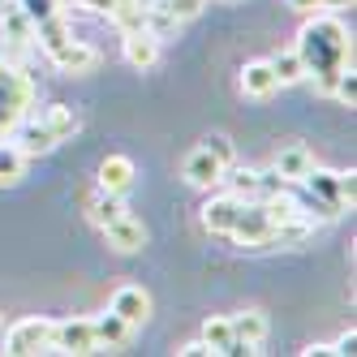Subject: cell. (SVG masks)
Segmentation results:
<instances>
[{
  "label": "cell",
  "mask_w": 357,
  "mask_h": 357,
  "mask_svg": "<svg viewBox=\"0 0 357 357\" xmlns=\"http://www.w3.org/2000/svg\"><path fill=\"white\" fill-rule=\"evenodd\" d=\"M134 176H138V168H134V160L130 155H108L104 164H99V190H108V194H125L134 185Z\"/></svg>",
  "instance_id": "obj_17"
},
{
  "label": "cell",
  "mask_w": 357,
  "mask_h": 357,
  "mask_svg": "<svg viewBox=\"0 0 357 357\" xmlns=\"http://www.w3.org/2000/svg\"><path fill=\"white\" fill-rule=\"evenodd\" d=\"M176 353H181V357H207L211 349L202 344V340H190V344H181V349H176Z\"/></svg>",
  "instance_id": "obj_31"
},
{
  "label": "cell",
  "mask_w": 357,
  "mask_h": 357,
  "mask_svg": "<svg viewBox=\"0 0 357 357\" xmlns=\"http://www.w3.org/2000/svg\"><path fill=\"white\" fill-rule=\"evenodd\" d=\"M271 73H275L280 86L301 82V78H305V65H301V56H297V47H289V52H275V56H271Z\"/></svg>",
  "instance_id": "obj_24"
},
{
  "label": "cell",
  "mask_w": 357,
  "mask_h": 357,
  "mask_svg": "<svg viewBox=\"0 0 357 357\" xmlns=\"http://www.w3.org/2000/svg\"><path fill=\"white\" fill-rule=\"evenodd\" d=\"M47 56H52V65L61 73H73V78L95 73V65H99V52H95V47H86V43H78V39H65L56 52H47Z\"/></svg>",
  "instance_id": "obj_10"
},
{
  "label": "cell",
  "mask_w": 357,
  "mask_h": 357,
  "mask_svg": "<svg viewBox=\"0 0 357 357\" xmlns=\"http://www.w3.org/2000/svg\"><path fill=\"white\" fill-rule=\"evenodd\" d=\"M43 125L52 130V138H56V142H65V138L78 134V112L65 108V104H52V108L43 112Z\"/></svg>",
  "instance_id": "obj_23"
},
{
  "label": "cell",
  "mask_w": 357,
  "mask_h": 357,
  "mask_svg": "<svg viewBox=\"0 0 357 357\" xmlns=\"http://www.w3.org/2000/svg\"><path fill=\"white\" fill-rule=\"evenodd\" d=\"M52 349L56 353H73V357L99 353L95 331H91V319H61V323H52Z\"/></svg>",
  "instance_id": "obj_5"
},
{
  "label": "cell",
  "mask_w": 357,
  "mask_h": 357,
  "mask_svg": "<svg viewBox=\"0 0 357 357\" xmlns=\"http://www.w3.org/2000/svg\"><path fill=\"white\" fill-rule=\"evenodd\" d=\"M121 52H125V61H130L134 69H155L160 65V39L146 26L130 31V35H121Z\"/></svg>",
  "instance_id": "obj_11"
},
{
  "label": "cell",
  "mask_w": 357,
  "mask_h": 357,
  "mask_svg": "<svg viewBox=\"0 0 357 357\" xmlns=\"http://www.w3.org/2000/svg\"><path fill=\"white\" fill-rule=\"evenodd\" d=\"M241 207H245V198H237V194H215L207 207H202V228H207V233L228 237V233H233V224H237V215H241Z\"/></svg>",
  "instance_id": "obj_7"
},
{
  "label": "cell",
  "mask_w": 357,
  "mask_h": 357,
  "mask_svg": "<svg viewBox=\"0 0 357 357\" xmlns=\"http://www.w3.org/2000/svg\"><path fill=\"white\" fill-rule=\"evenodd\" d=\"M47 349H52V319H22L5 336V353H13V357H35Z\"/></svg>",
  "instance_id": "obj_3"
},
{
  "label": "cell",
  "mask_w": 357,
  "mask_h": 357,
  "mask_svg": "<svg viewBox=\"0 0 357 357\" xmlns=\"http://www.w3.org/2000/svg\"><path fill=\"white\" fill-rule=\"evenodd\" d=\"M185 181L190 185H198V190H211V185H220V176H224V164L211 155L207 146H198V151H190L185 155Z\"/></svg>",
  "instance_id": "obj_13"
},
{
  "label": "cell",
  "mask_w": 357,
  "mask_h": 357,
  "mask_svg": "<svg viewBox=\"0 0 357 357\" xmlns=\"http://www.w3.org/2000/svg\"><path fill=\"white\" fill-rule=\"evenodd\" d=\"M202 146H207V151H211V155H215V160H220L224 168L233 164V146H228V138H220V134H215V138H207Z\"/></svg>",
  "instance_id": "obj_28"
},
{
  "label": "cell",
  "mask_w": 357,
  "mask_h": 357,
  "mask_svg": "<svg viewBox=\"0 0 357 357\" xmlns=\"http://www.w3.org/2000/svg\"><path fill=\"white\" fill-rule=\"evenodd\" d=\"M228 323H233V340H237L245 353H254V349L267 340V331H271V323H267L263 310H241V314H233Z\"/></svg>",
  "instance_id": "obj_14"
},
{
  "label": "cell",
  "mask_w": 357,
  "mask_h": 357,
  "mask_svg": "<svg viewBox=\"0 0 357 357\" xmlns=\"http://www.w3.org/2000/svg\"><path fill=\"white\" fill-rule=\"evenodd\" d=\"M336 181H340V198H344V207H353V198H357V172H336Z\"/></svg>",
  "instance_id": "obj_29"
},
{
  "label": "cell",
  "mask_w": 357,
  "mask_h": 357,
  "mask_svg": "<svg viewBox=\"0 0 357 357\" xmlns=\"http://www.w3.org/2000/svg\"><path fill=\"white\" fill-rule=\"evenodd\" d=\"M26 176V155L13 138H0V185H17Z\"/></svg>",
  "instance_id": "obj_19"
},
{
  "label": "cell",
  "mask_w": 357,
  "mask_h": 357,
  "mask_svg": "<svg viewBox=\"0 0 357 357\" xmlns=\"http://www.w3.org/2000/svg\"><path fill=\"white\" fill-rule=\"evenodd\" d=\"M108 310H112L116 319H125L130 327H142V323L151 319V293H146L142 284H121V289L112 293V301H108Z\"/></svg>",
  "instance_id": "obj_6"
},
{
  "label": "cell",
  "mask_w": 357,
  "mask_h": 357,
  "mask_svg": "<svg viewBox=\"0 0 357 357\" xmlns=\"http://www.w3.org/2000/svg\"><path fill=\"white\" fill-rule=\"evenodd\" d=\"M9 138L22 146V155H47V151H52L56 146V138H52V130H47V125L43 121H26V116H22L17 125H13V130H9Z\"/></svg>",
  "instance_id": "obj_12"
},
{
  "label": "cell",
  "mask_w": 357,
  "mask_h": 357,
  "mask_svg": "<svg viewBox=\"0 0 357 357\" xmlns=\"http://www.w3.org/2000/svg\"><path fill=\"white\" fill-rule=\"evenodd\" d=\"M104 237H108V245L116 250V254H138L142 245H146V228H142V220L138 215H116L112 224H104Z\"/></svg>",
  "instance_id": "obj_9"
},
{
  "label": "cell",
  "mask_w": 357,
  "mask_h": 357,
  "mask_svg": "<svg viewBox=\"0 0 357 357\" xmlns=\"http://www.w3.org/2000/svg\"><path fill=\"white\" fill-rule=\"evenodd\" d=\"M275 91H280V82H275V73H271V61H245L241 65V95L267 99Z\"/></svg>",
  "instance_id": "obj_16"
},
{
  "label": "cell",
  "mask_w": 357,
  "mask_h": 357,
  "mask_svg": "<svg viewBox=\"0 0 357 357\" xmlns=\"http://www.w3.org/2000/svg\"><path fill=\"white\" fill-rule=\"evenodd\" d=\"M155 5H164L176 22H190V17L202 13V5H207V0H155Z\"/></svg>",
  "instance_id": "obj_25"
},
{
  "label": "cell",
  "mask_w": 357,
  "mask_h": 357,
  "mask_svg": "<svg viewBox=\"0 0 357 357\" xmlns=\"http://www.w3.org/2000/svg\"><path fill=\"white\" fill-rule=\"evenodd\" d=\"M31 104H35V82L22 73V65L0 56V138H9V130L26 116Z\"/></svg>",
  "instance_id": "obj_2"
},
{
  "label": "cell",
  "mask_w": 357,
  "mask_h": 357,
  "mask_svg": "<svg viewBox=\"0 0 357 357\" xmlns=\"http://www.w3.org/2000/svg\"><path fill=\"white\" fill-rule=\"evenodd\" d=\"M271 215H267V207H263V198H245V207H241V215H237V224H233V241H241V245H271Z\"/></svg>",
  "instance_id": "obj_4"
},
{
  "label": "cell",
  "mask_w": 357,
  "mask_h": 357,
  "mask_svg": "<svg viewBox=\"0 0 357 357\" xmlns=\"http://www.w3.org/2000/svg\"><path fill=\"white\" fill-rule=\"evenodd\" d=\"M323 353H331V344H310L305 349V357H323Z\"/></svg>",
  "instance_id": "obj_33"
},
{
  "label": "cell",
  "mask_w": 357,
  "mask_h": 357,
  "mask_svg": "<svg viewBox=\"0 0 357 357\" xmlns=\"http://www.w3.org/2000/svg\"><path fill=\"white\" fill-rule=\"evenodd\" d=\"M17 5H22V13H26L31 22H43V17H52V13L65 9L61 0H17Z\"/></svg>",
  "instance_id": "obj_26"
},
{
  "label": "cell",
  "mask_w": 357,
  "mask_h": 357,
  "mask_svg": "<svg viewBox=\"0 0 357 357\" xmlns=\"http://www.w3.org/2000/svg\"><path fill=\"white\" fill-rule=\"evenodd\" d=\"M331 95L340 99V104H357V78H353V65L349 69H340V78H336V86H331Z\"/></svg>",
  "instance_id": "obj_27"
},
{
  "label": "cell",
  "mask_w": 357,
  "mask_h": 357,
  "mask_svg": "<svg viewBox=\"0 0 357 357\" xmlns=\"http://www.w3.org/2000/svg\"><path fill=\"white\" fill-rule=\"evenodd\" d=\"M0 35L9 39V47H13V56H22L26 47L35 43V22L22 13V5L17 0H9L5 9H0Z\"/></svg>",
  "instance_id": "obj_8"
},
{
  "label": "cell",
  "mask_w": 357,
  "mask_h": 357,
  "mask_svg": "<svg viewBox=\"0 0 357 357\" xmlns=\"http://www.w3.org/2000/svg\"><path fill=\"white\" fill-rule=\"evenodd\" d=\"M73 5H82V9H91V13H108L116 0H73Z\"/></svg>",
  "instance_id": "obj_32"
},
{
  "label": "cell",
  "mask_w": 357,
  "mask_h": 357,
  "mask_svg": "<svg viewBox=\"0 0 357 357\" xmlns=\"http://www.w3.org/2000/svg\"><path fill=\"white\" fill-rule=\"evenodd\" d=\"M125 211H130V207L121 202V194L99 190V194H91V198H86V215H91V224H99V228L112 224V220H116V215H125Z\"/></svg>",
  "instance_id": "obj_20"
},
{
  "label": "cell",
  "mask_w": 357,
  "mask_h": 357,
  "mask_svg": "<svg viewBox=\"0 0 357 357\" xmlns=\"http://www.w3.org/2000/svg\"><path fill=\"white\" fill-rule=\"evenodd\" d=\"M297 9H336V5H349V0H289Z\"/></svg>",
  "instance_id": "obj_30"
},
{
  "label": "cell",
  "mask_w": 357,
  "mask_h": 357,
  "mask_svg": "<svg viewBox=\"0 0 357 357\" xmlns=\"http://www.w3.org/2000/svg\"><path fill=\"white\" fill-rule=\"evenodd\" d=\"M297 56L305 65V78H314V91L331 95L340 69L353 65V39H349V31L340 26L336 17H314V22H305V26H301Z\"/></svg>",
  "instance_id": "obj_1"
},
{
  "label": "cell",
  "mask_w": 357,
  "mask_h": 357,
  "mask_svg": "<svg viewBox=\"0 0 357 357\" xmlns=\"http://www.w3.org/2000/svg\"><path fill=\"white\" fill-rule=\"evenodd\" d=\"M224 5H237V0H224Z\"/></svg>",
  "instance_id": "obj_34"
},
{
  "label": "cell",
  "mask_w": 357,
  "mask_h": 357,
  "mask_svg": "<svg viewBox=\"0 0 357 357\" xmlns=\"http://www.w3.org/2000/svg\"><path fill=\"white\" fill-rule=\"evenodd\" d=\"M35 39H39L43 52H56L65 39H73V35H69V22H65V9L52 13V17H43V22H35Z\"/></svg>",
  "instance_id": "obj_21"
},
{
  "label": "cell",
  "mask_w": 357,
  "mask_h": 357,
  "mask_svg": "<svg viewBox=\"0 0 357 357\" xmlns=\"http://www.w3.org/2000/svg\"><path fill=\"white\" fill-rule=\"evenodd\" d=\"M91 331H95V344L99 349H125V344H130V336H134V327L125 323V319H116L112 310L99 314V319H91Z\"/></svg>",
  "instance_id": "obj_18"
},
{
  "label": "cell",
  "mask_w": 357,
  "mask_h": 357,
  "mask_svg": "<svg viewBox=\"0 0 357 357\" xmlns=\"http://www.w3.org/2000/svg\"><path fill=\"white\" fill-rule=\"evenodd\" d=\"M314 168V155H310V146H301V142H293V146H284L275 155V164H271V172L280 176V181H305V172Z\"/></svg>",
  "instance_id": "obj_15"
},
{
  "label": "cell",
  "mask_w": 357,
  "mask_h": 357,
  "mask_svg": "<svg viewBox=\"0 0 357 357\" xmlns=\"http://www.w3.org/2000/svg\"><path fill=\"white\" fill-rule=\"evenodd\" d=\"M202 344H207L211 353H237V340H233V323L228 319H207L202 323Z\"/></svg>",
  "instance_id": "obj_22"
}]
</instances>
